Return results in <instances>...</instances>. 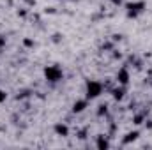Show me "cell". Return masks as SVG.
Here are the masks:
<instances>
[{"label": "cell", "instance_id": "cell-14", "mask_svg": "<svg viewBox=\"0 0 152 150\" xmlns=\"http://www.w3.org/2000/svg\"><path fill=\"white\" fill-rule=\"evenodd\" d=\"M5 99H7V94H5V90H2V88H0V104H2Z\"/></svg>", "mask_w": 152, "mask_h": 150}, {"label": "cell", "instance_id": "cell-18", "mask_svg": "<svg viewBox=\"0 0 152 150\" xmlns=\"http://www.w3.org/2000/svg\"><path fill=\"white\" fill-rule=\"evenodd\" d=\"M5 46V37L4 36H0V51H2V48Z\"/></svg>", "mask_w": 152, "mask_h": 150}, {"label": "cell", "instance_id": "cell-17", "mask_svg": "<svg viewBox=\"0 0 152 150\" xmlns=\"http://www.w3.org/2000/svg\"><path fill=\"white\" fill-rule=\"evenodd\" d=\"M18 16H20V18H25V16H27V9H21V11H18Z\"/></svg>", "mask_w": 152, "mask_h": 150}, {"label": "cell", "instance_id": "cell-16", "mask_svg": "<svg viewBox=\"0 0 152 150\" xmlns=\"http://www.w3.org/2000/svg\"><path fill=\"white\" fill-rule=\"evenodd\" d=\"M78 138H80V140H85V138H87V131H85V129L80 131V133H78Z\"/></svg>", "mask_w": 152, "mask_h": 150}, {"label": "cell", "instance_id": "cell-12", "mask_svg": "<svg viewBox=\"0 0 152 150\" xmlns=\"http://www.w3.org/2000/svg\"><path fill=\"white\" fill-rule=\"evenodd\" d=\"M23 46H25V48H34V46H36V41L30 39V37H25L23 39Z\"/></svg>", "mask_w": 152, "mask_h": 150}, {"label": "cell", "instance_id": "cell-9", "mask_svg": "<svg viewBox=\"0 0 152 150\" xmlns=\"http://www.w3.org/2000/svg\"><path fill=\"white\" fill-rule=\"evenodd\" d=\"M126 92H127V87H122V85H118V87H115L112 88V97H113L115 101H122L124 97H126Z\"/></svg>", "mask_w": 152, "mask_h": 150}, {"label": "cell", "instance_id": "cell-20", "mask_svg": "<svg viewBox=\"0 0 152 150\" xmlns=\"http://www.w3.org/2000/svg\"><path fill=\"white\" fill-rule=\"evenodd\" d=\"M147 127H149V129H152V120H149V124H147Z\"/></svg>", "mask_w": 152, "mask_h": 150}, {"label": "cell", "instance_id": "cell-4", "mask_svg": "<svg viewBox=\"0 0 152 150\" xmlns=\"http://www.w3.org/2000/svg\"><path fill=\"white\" fill-rule=\"evenodd\" d=\"M115 81H117V85H122V87H127V85H129V81H131V73H129V69H127L126 66L117 71Z\"/></svg>", "mask_w": 152, "mask_h": 150}, {"label": "cell", "instance_id": "cell-15", "mask_svg": "<svg viewBox=\"0 0 152 150\" xmlns=\"http://www.w3.org/2000/svg\"><path fill=\"white\" fill-rule=\"evenodd\" d=\"M112 48H113V42H106L101 46V50H112Z\"/></svg>", "mask_w": 152, "mask_h": 150}, {"label": "cell", "instance_id": "cell-5", "mask_svg": "<svg viewBox=\"0 0 152 150\" xmlns=\"http://www.w3.org/2000/svg\"><path fill=\"white\" fill-rule=\"evenodd\" d=\"M53 133H55V136L67 138V136H69V133H71V129H69V125H67L66 122H57V124L53 125Z\"/></svg>", "mask_w": 152, "mask_h": 150}, {"label": "cell", "instance_id": "cell-10", "mask_svg": "<svg viewBox=\"0 0 152 150\" xmlns=\"http://www.w3.org/2000/svg\"><path fill=\"white\" fill-rule=\"evenodd\" d=\"M96 115H97L99 118H101V117H106V115H108V104H106V103H104V104H99Z\"/></svg>", "mask_w": 152, "mask_h": 150}, {"label": "cell", "instance_id": "cell-8", "mask_svg": "<svg viewBox=\"0 0 152 150\" xmlns=\"http://www.w3.org/2000/svg\"><path fill=\"white\" fill-rule=\"evenodd\" d=\"M108 138H110V136H106V134H97V138H96V147L99 150H108L112 147Z\"/></svg>", "mask_w": 152, "mask_h": 150}, {"label": "cell", "instance_id": "cell-13", "mask_svg": "<svg viewBox=\"0 0 152 150\" xmlns=\"http://www.w3.org/2000/svg\"><path fill=\"white\" fill-rule=\"evenodd\" d=\"M51 41H53V42H60V41H62V34H53Z\"/></svg>", "mask_w": 152, "mask_h": 150}, {"label": "cell", "instance_id": "cell-3", "mask_svg": "<svg viewBox=\"0 0 152 150\" xmlns=\"http://www.w3.org/2000/svg\"><path fill=\"white\" fill-rule=\"evenodd\" d=\"M126 14H127V18H138L140 14H143L145 12V9H147V4L143 2V0H133V2H127L126 5Z\"/></svg>", "mask_w": 152, "mask_h": 150}, {"label": "cell", "instance_id": "cell-1", "mask_svg": "<svg viewBox=\"0 0 152 150\" xmlns=\"http://www.w3.org/2000/svg\"><path fill=\"white\" fill-rule=\"evenodd\" d=\"M104 92V83L99 79H87L85 81V99L94 101L97 97H101Z\"/></svg>", "mask_w": 152, "mask_h": 150}, {"label": "cell", "instance_id": "cell-2", "mask_svg": "<svg viewBox=\"0 0 152 150\" xmlns=\"http://www.w3.org/2000/svg\"><path fill=\"white\" fill-rule=\"evenodd\" d=\"M42 74H44V79L50 81V83H58L64 79V71L58 64H51V66H46L42 69Z\"/></svg>", "mask_w": 152, "mask_h": 150}, {"label": "cell", "instance_id": "cell-6", "mask_svg": "<svg viewBox=\"0 0 152 150\" xmlns=\"http://www.w3.org/2000/svg\"><path fill=\"white\" fill-rule=\"evenodd\" d=\"M88 99H76L75 103H73V106H71V113H75V115H80V113H83L87 108H88Z\"/></svg>", "mask_w": 152, "mask_h": 150}, {"label": "cell", "instance_id": "cell-11", "mask_svg": "<svg viewBox=\"0 0 152 150\" xmlns=\"http://www.w3.org/2000/svg\"><path fill=\"white\" fill-rule=\"evenodd\" d=\"M145 122V113H136L134 117H133V124L134 125H142Z\"/></svg>", "mask_w": 152, "mask_h": 150}, {"label": "cell", "instance_id": "cell-19", "mask_svg": "<svg viewBox=\"0 0 152 150\" xmlns=\"http://www.w3.org/2000/svg\"><path fill=\"white\" fill-rule=\"evenodd\" d=\"M110 4H113V5H122V0H108Z\"/></svg>", "mask_w": 152, "mask_h": 150}, {"label": "cell", "instance_id": "cell-7", "mask_svg": "<svg viewBox=\"0 0 152 150\" xmlns=\"http://www.w3.org/2000/svg\"><path fill=\"white\" fill-rule=\"evenodd\" d=\"M138 138H140V131H138V129L129 131V133H126V134L122 136V145H131V143H134Z\"/></svg>", "mask_w": 152, "mask_h": 150}]
</instances>
